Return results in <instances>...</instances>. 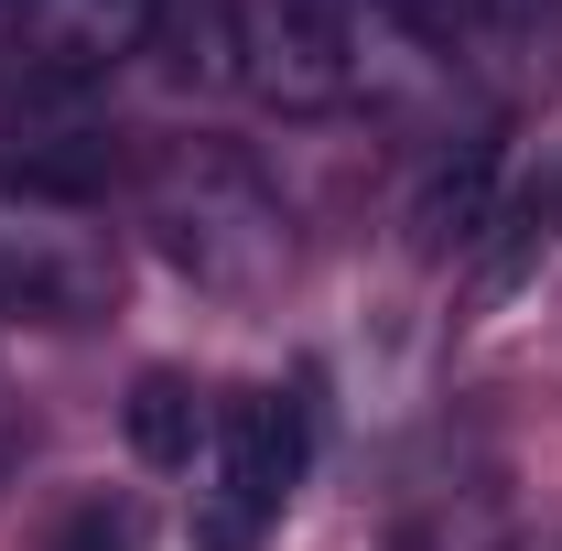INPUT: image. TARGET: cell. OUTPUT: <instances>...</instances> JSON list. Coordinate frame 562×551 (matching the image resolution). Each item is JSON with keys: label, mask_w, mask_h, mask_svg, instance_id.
I'll list each match as a JSON object with an SVG mask.
<instances>
[{"label": "cell", "mask_w": 562, "mask_h": 551, "mask_svg": "<svg viewBox=\"0 0 562 551\" xmlns=\"http://www.w3.org/2000/svg\"><path fill=\"white\" fill-rule=\"evenodd\" d=\"M508 0H368V22L379 33H401V44H422V55H454V44H476Z\"/></svg>", "instance_id": "obj_9"}, {"label": "cell", "mask_w": 562, "mask_h": 551, "mask_svg": "<svg viewBox=\"0 0 562 551\" xmlns=\"http://www.w3.org/2000/svg\"><path fill=\"white\" fill-rule=\"evenodd\" d=\"M120 281V238L76 184H0V314L87 325Z\"/></svg>", "instance_id": "obj_2"}, {"label": "cell", "mask_w": 562, "mask_h": 551, "mask_svg": "<svg viewBox=\"0 0 562 551\" xmlns=\"http://www.w3.org/2000/svg\"><path fill=\"white\" fill-rule=\"evenodd\" d=\"M151 227H162V249L195 281H216V292H249V281H271L281 260H292V227H281L271 184H260L249 162H227V151H173V162L151 173Z\"/></svg>", "instance_id": "obj_1"}, {"label": "cell", "mask_w": 562, "mask_h": 551, "mask_svg": "<svg viewBox=\"0 0 562 551\" xmlns=\"http://www.w3.org/2000/svg\"><path fill=\"white\" fill-rule=\"evenodd\" d=\"M195 443H206V412H195V390L151 368V379L131 390V454H140V465H195Z\"/></svg>", "instance_id": "obj_8"}, {"label": "cell", "mask_w": 562, "mask_h": 551, "mask_svg": "<svg viewBox=\"0 0 562 551\" xmlns=\"http://www.w3.org/2000/svg\"><path fill=\"white\" fill-rule=\"evenodd\" d=\"M173 0H0V66L22 87H76L109 55H131L162 33Z\"/></svg>", "instance_id": "obj_5"}, {"label": "cell", "mask_w": 562, "mask_h": 551, "mask_svg": "<svg viewBox=\"0 0 562 551\" xmlns=\"http://www.w3.org/2000/svg\"><path fill=\"white\" fill-rule=\"evenodd\" d=\"M487 227H497V131H465V140H443V151L422 162L412 249L422 260H454V249H476Z\"/></svg>", "instance_id": "obj_7"}, {"label": "cell", "mask_w": 562, "mask_h": 551, "mask_svg": "<svg viewBox=\"0 0 562 551\" xmlns=\"http://www.w3.org/2000/svg\"><path fill=\"white\" fill-rule=\"evenodd\" d=\"M303 486V401L292 390H238L206 432V486H195V551H260L271 519Z\"/></svg>", "instance_id": "obj_3"}, {"label": "cell", "mask_w": 562, "mask_h": 551, "mask_svg": "<svg viewBox=\"0 0 562 551\" xmlns=\"http://www.w3.org/2000/svg\"><path fill=\"white\" fill-rule=\"evenodd\" d=\"M238 76L281 120H325L368 87V11L357 0H227Z\"/></svg>", "instance_id": "obj_4"}, {"label": "cell", "mask_w": 562, "mask_h": 551, "mask_svg": "<svg viewBox=\"0 0 562 551\" xmlns=\"http://www.w3.org/2000/svg\"><path fill=\"white\" fill-rule=\"evenodd\" d=\"M98 162H109V140L76 120L55 87H22V76H0V184H98Z\"/></svg>", "instance_id": "obj_6"}]
</instances>
